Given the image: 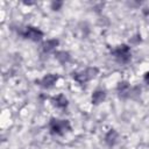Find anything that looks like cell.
Segmentation results:
<instances>
[{
  "label": "cell",
  "mask_w": 149,
  "mask_h": 149,
  "mask_svg": "<svg viewBox=\"0 0 149 149\" xmlns=\"http://www.w3.org/2000/svg\"><path fill=\"white\" fill-rule=\"evenodd\" d=\"M49 129L51 134L55 135H63L65 132L70 130V123L68 120H58L52 119L49 123Z\"/></svg>",
  "instance_id": "cell-1"
},
{
  "label": "cell",
  "mask_w": 149,
  "mask_h": 149,
  "mask_svg": "<svg viewBox=\"0 0 149 149\" xmlns=\"http://www.w3.org/2000/svg\"><path fill=\"white\" fill-rule=\"evenodd\" d=\"M112 54L116 58V61H119L121 63H126V62H128L130 59V49L126 44H121V45L116 47L112 51Z\"/></svg>",
  "instance_id": "cell-2"
},
{
  "label": "cell",
  "mask_w": 149,
  "mask_h": 149,
  "mask_svg": "<svg viewBox=\"0 0 149 149\" xmlns=\"http://www.w3.org/2000/svg\"><path fill=\"white\" fill-rule=\"evenodd\" d=\"M97 73H98V69H97V68H88V69H86L85 71H83V72H80V73H73V78H74L78 83L84 84V83H86L87 80L94 78V77L97 76Z\"/></svg>",
  "instance_id": "cell-3"
},
{
  "label": "cell",
  "mask_w": 149,
  "mask_h": 149,
  "mask_svg": "<svg viewBox=\"0 0 149 149\" xmlns=\"http://www.w3.org/2000/svg\"><path fill=\"white\" fill-rule=\"evenodd\" d=\"M22 35H23L26 38L31 40V41H34V42H37V41H40V40L43 37V33H42L38 28H35V27H27Z\"/></svg>",
  "instance_id": "cell-4"
},
{
  "label": "cell",
  "mask_w": 149,
  "mask_h": 149,
  "mask_svg": "<svg viewBox=\"0 0 149 149\" xmlns=\"http://www.w3.org/2000/svg\"><path fill=\"white\" fill-rule=\"evenodd\" d=\"M58 77L56 74H52V73H49L47 76H44L40 81H38V85L44 87V88H49L51 86H54V84L57 81Z\"/></svg>",
  "instance_id": "cell-5"
},
{
  "label": "cell",
  "mask_w": 149,
  "mask_h": 149,
  "mask_svg": "<svg viewBox=\"0 0 149 149\" xmlns=\"http://www.w3.org/2000/svg\"><path fill=\"white\" fill-rule=\"evenodd\" d=\"M118 92H119L120 97L126 98V97H129L130 95L132 88H130V86H129V84L127 81H121L118 85Z\"/></svg>",
  "instance_id": "cell-6"
},
{
  "label": "cell",
  "mask_w": 149,
  "mask_h": 149,
  "mask_svg": "<svg viewBox=\"0 0 149 149\" xmlns=\"http://www.w3.org/2000/svg\"><path fill=\"white\" fill-rule=\"evenodd\" d=\"M105 98H106L105 91H104V90H97V91H94L93 94H92V102L95 104V105H98V104L102 102V101L105 100Z\"/></svg>",
  "instance_id": "cell-7"
},
{
  "label": "cell",
  "mask_w": 149,
  "mask_h": 149,
  "mask_svg": "<svg viewBox=\"0 0 149 149\" xmlns=\"http://www.w3.org/2000/svg\"><path fill=\"white\" fill-rule=\"evenodd\" d=\"M52 102L56 107L58 108H65L68 106V99L65 98V95L63 94H58L57 97L52 98Z\"/></svg>",
  "instance_id": "cell-8"
},
{
  "label": "cell",
  "mask_w": 149,
  "mask_h": 149,
  "mask_svg": "<svg viewBox=\"0 0 149 149\" xmlns=\"http://www.w3.org/2000/svg\"><path fill=\"white\" fill-rule=\"evenodd\" d=\"M116 140H118V133L114 130V129H111L106 136H105V142L108 144V146H114L116 143Z\"/></svg>",
  "instance_id": "cell-9"
},
{
  "label": "cell",
  "mask_w": 149,
  "mask_h": 149,
  "mask_svg": "<svg viewBox=\"0 0 149 149\" xmlns=\"http://www.w3.org/2000/svg\"><path fill=\"white\" fill-rule=\"evenodd\" d=\"M57 44H58V41L57 40H48L47 42L43 43V47H42L43 48V51H45V52L54 51L56 49Z\"/></svg>",
  "instance_id": "cell-10"
},
{
  "label": "cell",
  "mask_w": 149,
  "mask_h": 149,
  "mask_svg": "<svg viewBox=\"0 0 149 149\" xmlns=\"http://www.w3.org/2000/svg\"><path fill=\"white\" fill-rule=\"evenodd\" d=\"M56 58H57L61 63H65V62H68V61L70 59V56H69V54L65 52V51H58V52H56Z\"/></svg>",
  "instance_id": "cell-11"
},
{
  "label": "cell",
  "mask_w": 149,
  "mask_h": 149,
  "mask_svg": "<svg viewBox=\"0 0 149 149\" xmlns=\"http://www.w3.org/2000/svg\"><path fill=\"white\" fill-rule=\"evenodd\" d=\"M51 6H52V9H55V10H56V9H58V8L62 6V2H52V5H51Z\"/></svg>",
  "instance_id": "cell-12"
},
{
  "label": "cell",
  "mask_w": 149,
  "mask_h": 149,
  "mask_svg": "<svg viewBox=\"0 0 149 149\" xmlns=\"http://www.w3.org/2000/svg\"><path fill=\"white\" fill-rule=\"evenodd\" d=\"M144 81H146L147 84H149V72H147V73L144 74Z\"/></svg>",
  "instance_id": "cell-13"
}]
</instances>
